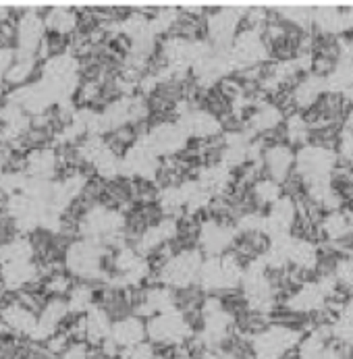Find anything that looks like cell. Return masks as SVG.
Masks as SVG:
<instances>
[{
  "mask_svg": "<svg viewBox=\"0 0 353 359\" xmlns=\"http://www.w3.org/2000/svg\"><path fill=\"white\" fill-rule=\"evenodd\" d=\"M177 291V309L181 313H189V311H200L204 309V304L208 299V293L204 291L200 283L183 287V289H175Z\"/></svg>",
  "mask_w": 353,
  "mask_h": 359,
  "instance_id": "d6986e66",
  "label": "cell"
},
{
  "mask_svg": "<svg viewBox=\"0 0 353 359\" xmlns=\"http://www.w3.org/2000/svg\"><path fill=\"white\" fill-rule=\"evenodd\" d=\"M67 304H69V311L73 316H84L88 313V309L94 308L98 302H96V291L90 283H81V285H75L67 297Z\"/></svg>",
  "mask_w": 353,
  "mask_h": 359,
  "instance_id": "ac0fdd59",
  "label": "cell"
},
{
  "mask_svg": "<svg viewBox=\"0 0 353 359\" xmlns=\"http://www.w3.org/2000/svg\"><path fill=\"white\" fill-rule=\"evenodd\" d=\"M0 322H2L8 330H13V332H17V334L29 337L32 330H34L36 324H38V316H36L32 309L21 306V304H8V306H4V308L0 309Z\"/></svg>",
  "mask_w": 353,
  "mask_h": 359,
  "instance_id": "8fae6325",
  "label": "cell"
},
{
  "mask_svg": "<svg viewBox=\"0 0 353 359\" xmlns=\"http://www.w3.org/2000/svg\"><path fill=\"white\" fill-rule=\"evenodd\" d=\"M121 359H156V347L152 345L150 341H144L131 349H125Z\"/></svg>",
  "mask_w": 353,
  "mask_h": 359,
  "instance_id": "484cf974",
  "label": "cell"
},
{
  "mask_svg": "<svg viewBox=\"0 0 353 359\" xmlns=\"http://www.w3.org/2000/svg\"><path fill=\"white\" fill-rule=\"evenodd\" d=\"M352 231V222H349V214L347 210H339V212H328L322 222H320V235L322 241H337L341 239L345 233Z\"/></svg>",
  "mask_w": 353,
  "mask_h": 359,
  "instance_id": "e0dca14e",
  "label": "cell"
},
{
  "mask_svg": "<svg viewBox=\"0 0 353 359\" xmlns=\"http://www.w3.org/2000/svg\"><path fill=\"white\" fill-rule=\"evenodd\" d=\"M13 62H15V50L8 46H0V81L4 79V75Z\"/></svg>",
  "mask_w": 353,
  "mask_h": 359,
  "instance_id": "83f0119b",
  "label": "cell"
},
{
  "mask_svg": "<svg viewBox=\"0 0 353 359\" xmlns=\"http://www.w3.org/2000/svg\"><path fill=\"white\" fill-rule=\"evenodd\" d=\"M71 316L69 311V304L62 297H51L46 302V306L42 308L40 316H38V324L32 330L29 339L36 343H48L52 337L58 332L60 324Z\"/></svg>",
  "mask_w": 353,
  "mask_h": 359,
  "instance_id": "ba28073f",
  "label": "cell"
},
{
  "mask_svg": "<svg viewBox=\"0 0 353 359\" xmlns=\"http://www.w3.org/2000/svg\"><path fill=\"white\" fill-rule=\"evenodd\" d=\"M34 71H36V58H15V62L4 75V81L13 86H21L29 79Z\"/></svg>",
  "mask_w": 353,
  "mask_h": 359,
  "instance_id": "7402d4cb",
  "label": "cell"
},
{
  "mask_svg": "<svg viewBox=\"0 0 353 359\" xmlns=\"http://www.w3.org/2000/svg\"><path fill=\"white\" fill-rule=\"evenodd\" d=\"M302 339L303 332L272 324L266 332L252 339L253 353L255 359H283L289 351L298 349Z\"/></svg>",
  "mask_w": 353,
  "mask_h": 359,
  "instance_id": "277c9868",
  "label": "cell"
},
{
  "mask_svg": "<svg viewBox=\"0 0 353 359\" xmlns=\"http://www.w3.org/2000/svg\"><path fill=\"white\" fill-rule=\"evenodd\" d=\"M347 214H349V222H352V229H353V210H347Z\"/></svg>",
  "mask_w": 353,
  "mask_h": 359,
  "instance_id": "f546056e",
  "label": "cell"
},
{
  "mask_svg": "<svg viewBox=\"0 0 353 359\" xmlns=\"http://www.w3.org/2000/svg\"><path fill=\"white\" fill-rule=\"evenodd\" d=\"M146 328H148V341L152 345H166V347H181L192 334H196L179 309L156 313L146 322Z\"/></svg>",
  "mask_w": 353,
  "mask_h": 359,
  "instance_id": "7a4b0ae2",
  "label": "cell"
},
{
  "mask_svg": "<svg viewBox=\"0 0 353 359\" xmlns=\"http://www.w3.org/2000/svg\"><path fill=\"white\" fill-rule=\"evenodd\" d=\"M283 135H285V142L295 150H302L303 146H307L312 142V131H309V125H307L303 112H291L285 118Z\"/></svg>",
  "mask_w": 353,
  "mask_h": 359,
  "instance_id": "2e32d148",
  "label": "cell"
},
{
  "mask_svg": "<svg viewBox=\"0 0 353 359\" xmlns=\"http://www.w3.org/2000/svg\"><path fill=\"white\" fill-rule=\"evenodd\" d=\"M44 23L54 36H69L77 29L79 15L71 6H51L44 15Z\"/></svg>",
  "mask_w": 353,
  "mask_h": 359,
  "instance_id": "5bb4252c",
  "label": "cell"
},
{
  "mask_svg": "<svg viewBox=\"0 0 353 359\" xmlns=\"http://www.w3.org/2000/svg\"><path fill=\"white\" fill-rule=\"evenodd\" d=\"M106 250L98 241L77 239L67 245L65 250V268L71 276L84 283H108L110 274L106 272Z\"/></svg>",
  "mask_w": 353,
  "mask_h": 359,
  "instance_id": "6da1fadb",
  "label": "cell"
},
{
  "mask_svg": "<svg viewBox=\"0 0 353 359\" xmlns=\"http://www.w3.org/2000/svg\"><path fill=\"white\" fill-rule=\"evenodd\" d=\"M71 289H73V280L69 274H62V272L52 274L46 283V291L52 293V297H60L65 293H71Z\"/></svg>",
  "mask_w": 353,
  "mask_h": 359,
  "instance_id": "cb8c5ba5",
  "label": "cell"
},
{
  "mask_svg": "<svg viewBox=\"0 0 353 359\" xmlns=\"http://www.w3.org/2000/svg\"><path fill=\"white\" fill-rule=\"evenodd\" d=\"M27 172L21 170H4L0 172V191L6 194L8 198L15 194H21L27 185Z\"/></svg>",
  "mask_w": 353,
  "mask_h": 359,
  "instance_id": "603a6c76",
  "label": "cell"
},
{
  "mask_svg": "<svg viewBox=\"0 0 353 359\" xmlns=\"http://www.w3.org/2000/svg\"><path fill=\"white\" fill-rule=\"evenodd\" d=\"M38 276H40V268L32 259L11 262V264L0 266V280L8 291L23 289V287L32 285L34 280H38Z\"/></svg>",
  "mask_w": 353,
  "mask_h": 359,
  "instance_id": "30bf717a",
  "label": "cell"
},
{
  "mask_svg": "<svg viewBox=\"0 0 353 359\" xmlns=\"http://www.w3.org/2000/svg\"><path fill=\"white\" fill-rule=\"evenodd\" d=\"M60 359H92V349L86 343H71V347L60 355Z\"/></svg>",
  "mask_w": 353,
  "mask_h": 359,
  "instance_id": "4316f807",
  "label": "cell"
},
{
  "mask_svg": "<svg viewBox=\"0 0 353 359\" xmlns=\"http://www.w3.org/2000/svg\"><path fill=\"white\" fill-rule=\"evenodd\" d=\"M237 237V226L235 224H222L216 220H204L202 231H200V250L206 257L225 256L231 252L233 243Z\"/></svg>",
  "mask_w": 353,
  "mask_h": 359,
  "instance_id": "52a82bcc",
  "label": "cell"
},
{
  "mask_svg": "<svg viewBox=\"0 0 353 359\" xmlns=\"http://www.w3.org/2000/svg\"><path fill=\"white\" fill-rule=\"evenodd\" d=\"M272 326V318L266 311L248 308L235 318V330L248 339H255Z\"/></svg>",
  "mask_w": 353,
  "mask_h": 359,
  "instance_id": "9a60e30c",
  "label": "cell"
},
{
  "mask_svg": "<svg viewBox=\"0 0 353 359\" xmlns=\"http://www.w3.org/2000/svg\"><path fill=\"white\" fill-rule=\"evenodd\" d=\"M337 280L341 287L353 291V257H341L339 259V266H337V272H335Z\"/></svg>",
  "mask_w": 353,
  "mask_h": 359,
  "instance_id": "d4e9b609",
  "label": "cell"
},
{
  "mask_svg": "<svg viewBox=\"0 0 353 359\" xmlns=\"http://www.w3.org/2000/svg\"><path fill=\"white\" fill-rule=\"evenodd\" d=\"M110 339L125 351L131 349L144 341H148V328H146V320L129 313L121 320L112 322V330H110Z\"/></svg>",
  "mask_w": 353,
  "mask_h": 359,
  "instance_id": "9c48e42d",
  "label": "cell"
},
{
  "mask_svg": "<svg viewBox=\"0 0 353 359\" xmlns=\"http://www.w3.org/2000/svg\"><path fill=\"white\" fill-rule=\"evenodd\" d=\"M58 168V156L52 148H36L25 156V172L34 179L52 181Z\"/></svg>",
  "mask_w": 353,
  "mask_h": 359,
  "instance_id": "7c38bea8",
  "label": "cell"
},
{
  "mask_svg": "<svg viewBox=\"0 0 353 359\" xmlns=\"http://www.w3.org/2000/svg\"><path fill=\"white\" fill-rule=\"evenodd\" d=\"M204 259H206V256H204L200 248L179 252L166 264V268L160 272L162 285H166L171 289H183V287L196 285L198 278H200Z\"/></svg>",
  "mask_w": 353,
  "mask_h": 359,
  "instance_id": "3957f363",
  "label": "cell"
},
{
  "mask_svg": "<svg viewBox=\"0 0 353 359\" xmlns=\"http://www.w3.org/2000/svg\"><path fill=\"white\" fill-rule=\"evenodd\" d=\"M8 162V152L4 148H0V172H4V166Z\"/></svg>",
  "mask_w": 353,
  "mask_h": 359,
  "instance_id": "f1b7e54d",
  "label": "cell"
},
{
  "mask_svg": "<svg viewBox=\"0 0 353 359\" xmlns=\"http://www.w3.org/2000/svg\"><path fill=\"white\" fill-rule=\"evenodd\" d=\"M84 318H86V341L92 343L94 347H100L102 343L110 337L112 318L98 304L88 309V313H84Z\"/></svg>",
  "mask_w": 353,
  "mask_h": 359,
  "instance_id": "4fadbf2b",
  "label": "cell"
},
{
  "mask_svg": "<svg viewBox=\"0 0 353 359\" xmlns=\"http://www.w3.org/2000/svg\"><path fill=\"white\" fill-rule=\"evenodd\" d=\"M295 166H298V150L295 148H291L287 142L266 144V150L262 154L264 177L283 185L295 172Z\"/></svg>",
  "mask_w": 353,
  "mask_h": 359,
  "instance_id": "8992f818",
  "label": "cell"
},
{
  "mask_svg": "<svg viewBox=\"0 0 353 359\" xmlns=\"http://www.w3.org/2000/svg\"><path fill=\"white\" fill-rule=\"evenodd\" d=\"M44 29H46L44 17H40L36 8L23 13L15 29V38H17L15 58H36L44 44Z\"/></svg>",
  "mask_w": 353,
  "mask_h": 359,
  "instance_id": "5b68a950",
  "label": "cell"
},
{
  "mask_svg": "<svg viewBox=\"0 0 353 359\" xmlns=\"http://www.w3.org/2000/svg\"><path fill=\"white\" fill-rule=\"evenodd\" d=\"M218 92L229 100L231 104L241 102L246 98V86L241 83V79L235 75V73H229V75H222L216 83Z\"/></svg>",
  "mask_w": 353,
  "mask_h": 359,
  "instance_id": "44dd1931",
  "label": "cell"
},
{
  "mask_svg": "<svg viewBox=\"0 0 353 359\" xmlns=\"http://www.w3.org/2000/svg\"><path fill=\"white\" fill-rule=\"evenodd\" d=\"M175 359H192V358H187V355H177Z\"/></svg>",
  "mask_w": 353,
  "mask_h": 359,
  "instance_id": "4dcf8cb0",
  "label": "cell"
},
{
  "mask_svg": "<svg viewBox=\"0 0 353 359\" xmlns=\"http://www.w3.org/2000/svg\"><path fill=\"white\" fill-rule=\"evenodd\" d=\"M32 256H34V245L25 237H17L0 245V266L11 262H25L32 259Z\"/></svg>",
  "mask_w": 353,
  "mask_h": 359,
  "instance_id": "ffe728a7",
  "label": "cell"
}]
</instances>
